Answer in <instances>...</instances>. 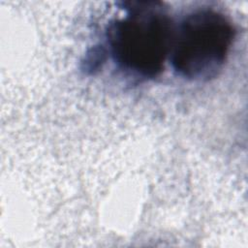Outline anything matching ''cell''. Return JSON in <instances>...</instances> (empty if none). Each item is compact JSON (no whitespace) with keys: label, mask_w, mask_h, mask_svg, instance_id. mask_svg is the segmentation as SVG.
<instances>
[{"label":"cell","mask_w":248,"mask_h":248,"mask_svg":"<svg viewBox=\"0 0 248 248\" xmlns=\"http://www.w3.org/2000/svg\"><path fill=\"white\" fill-rule=\"evenodd\" d=\"M124 15L108 26L107 39L113 60L140 78L157 77L170 55L174 27L159 1L123 2Z\"/></svg>","instance_id":"cell-1"},{"label":"cell","mask_w":248,"mask_h":248,"mask_svg":"<svg viewBox=\"0 0 248 248\" xmlns=\"http://www.w3.org/2000/svg\"><path fill=\"white\" fill-rule=\"evenodd\" d=\"M235 37L232 21L221 12L200 9L174 27L170 60L183 78L206 81L215 78L229 56Z\"/></svg>","instance_id":"cell-2"}]
</instances>
